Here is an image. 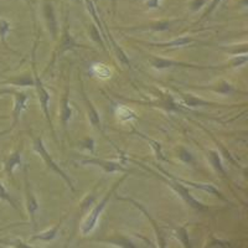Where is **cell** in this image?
Instances as JSON below:
<instances>
[{"mask_svg": "<svg viewBox=\"0 0 248 248\" xmlns=\"http://www.w3.org/2000/svg\"><path fill=\"white\" fill-rule=\"evenodd\" d=\"M127 161H133V163L138 164V165H140V167L143 168L144 170H147L148 172H150V174H153L154 176H156L158 179H160L161 181H164V183L167 184L169 187H171V189L174 190V191L176 192L179 196H180L181 200H183L184 202L186 203V205H189L190 207H192L194 210H198V211H203V210H207V207H206V206L203 205L202 202H200L198 199H195L194 196H192L191 192H190V190L187 189V187H186L184 184H181L180 181H178L175 178H172V175L170 174V172H168L165 169H163L160 165H158V169L160 170V171L163 172L164 175L159 174V172H155L154 170H152V169H149L148 167H145L144 164L139 163V161L133 160V159L127 158Z\"/></svg>", "mask_w": 248, "mask_h": 248, "instance_id": "1", "label": "cell"}, {"mask_svg": "<svg viewBox=\"0 0 248 248\" xmlns=\"http://www.w3.org/2000/svg\"><path fill=\"white\" fill-rule=\"evenodd\" d=\"M128 176V172H123V175H122V178L118 179V180L116 181V183L113 184V186L110 187L109 190H108L107 194L103 196V199H102L101 201H99L98 203H96V206L93 207L92 211L90 212V214L87 215V217H86L85 222H83V225H82L81 227V232L82 234H85V236H87V234H90L91 232L93 231V230L96 229L97 223H98V220L99 217H101L102 212H103V210L106 209V206H107V203L109 202L110 198H112V195L116 192V190L118 189L119 186L122 185V183H123L125 179H127Z\"/></svg>", "mask_w": 248, "mask_h": 248, "instance_id": "2", "label": "cell"}, {"mask_svg": "<svg viewBox=\"0 0 248 248\" xmlns=\"http://www.w3.org/2000/svg\"><path fill=\"white\" fill-rule=\"evenodd\" d=\"M36 44L37 41H35L34 45V51H32V72H34V87L36 88L37 92V98H39L40 106H41V110H43L44 116H45L46 121L50 124L51 132H52V137L56 139V133H55L54 125H52V121H51L50 117V92L47 91V88L44 86V82L41 79V77L39 76L36 70V63H35V50H36Z\"/></svg>", "mask_w": 248, "mask_h": 248, "instance_id": "3", "label": "cell"}, {"mask_svg": "<svg viewBox=\"0 0 248 248\" xmlns=\"http://www.w3.org/2000/svg\"><path fill=\"white\" fill-rule=\"evenodd\" d=\"M32 148H34V150L36 152V154L39 155L40 158L43 159L44 163L47 165V168H50L52 171L56 172L57 175H60V176H61V178L66 181V184L68 185V187L71 189V191H74V192L76 191V189H75V185H74V181L71 180L70 176H68V175L63 171V169H62L60 165H57L56 161L52 159L51 154L47 152V149H46V147H45V143H44L43 137L40 136V137H36V138H34Z\"/></svg>", "mask_w": 248, "mask_h": 248, "instance_id": "4", "label": "cell"}, {"mask_svg": "<svg viewBox=\"0 0 248 248\" xmlns=\"http://www.w3.org/2000/svg\"><path fill=\"white\" fill-rule=\"evenodd\" d=\"M75 48H90V47H88V46H85V45H81V44H78L76 40H75V37L71 35L70 25H68V16L66 15L65 25H63V31H62L61 41H60L59 46H57L56 51H55L54 57H52V61L50 62V65L47 66V68H46L45 72H47V71L50 70L52 66H54V63H55V61H56L57 57H60L61 55H63L65 52H67V51L75 50Z\"/></svg>", "mask_w": 248, "mask_h": 248, "instance_id": "5", "label": "cell"}, {"mask_svg": "<svg viewBox=\"0 0 248 248\" xmlns=\"http://www.w3.org/2000/svg\"><path fill=\"white\" fill-rule=\"evenodd\" d=\"M150 65L155 70H168V68H192V70H222V68L230 67L229 63L225 66H201L194 65V63H187L183 61H175L170 59H163V57H152L150 59Z\"/></svg>", "mask_w": 248, "mask_h": 248, "instance_id": "6", "label": "cell"}, {"mask_svg": "<svg viewBox=\"0 0 248 248\" xmlns=\"http://www.w3.org/2000/svg\"><path fill=\"white\" fill-rule=\"evenodd\" d=\"M1 93H10L14 97V108H13V122L10 128H8L4 132H0V136H4L6 133H10L17 127V124L20 122V116H21V113L24 110L28 109V101H29V96L26 92H23V91H4Z\"/></svg>", "mask_w": 248, "mask_h": 248, "instance_id": "7", "label": "cell"}, {"mask_svg": "<svg viewBox=\"0 0 248 248\" xmlns=\"http://www.w3.org/2000/svg\"><path fill=\"white\" fill-rule=\"evenodd\" d=\"M24 181H25V201H26V210H28L29 218H30V222L34 227V230L37 229V212H39L40 205L39 201H37L36 196H35L34 191H32V187H31L30 180H29L28 175V168H24Z\"/></svg>", "mask_w": 248, "mask_h": 248, "instance_id": "8", "label": "cell"}, {"mask_svg": "<svg viewBox=\"0 0 248 248\" xmlns=\"http://www.w3.org/2000/svg\"><path fill=\"white\" fill-rule=\"evenodd\" d=\"M82 165H94V167L101 168L102 170L107 174H112V172H128L129 170L124 167L123 161H112L107 160V159L101 158H86L78 161Z\"/></svg>", "mask_w": 248, "mask_h": 248, "instance_id": "9", "label": "cell"}, {"mask_svg": "<svg viewBox=\"0 0 248 248\" xmlns=\"http://www.w3.org/2000/svg\"><path fill=\"white\" fill-rule=\"evenodd\" d=\"M117 200L128 201V202H130L132 205L136 206L137 209H138L139 211L144 215V216L147 217V220L149 221V222L153 225V227H154V231H155V233H156V237H158V245L160 246V247H165L167 242H165V238H164V234H163V232H161V229L159 227L158 222H156V221H155L154 218L152 217V215L149 214V211H148V210L144 207L143 203L138 202V201H136L134 199H132V198H127V196H125V198H123V196H117Z\"/></svg>", "mask_w": 248, "mask_h": 248, "instance_id": "10", "label": "cell"}, {"mask_svg": "<svg viewBox=\"0 0 248 248\" xmlns=\"http://www.w3.org/2000/svg\"><path fill=\"white\" fill-rule=\"evenodd\" d=\"M43 13L48 32H50L52 40L56 41L57 36H59V21H57L54 4L51 3V1H45L43 6Z\"/></svg>", "mask_w": 248, "mask_h": 248, "instance_id": "11", "label": "cell"}, {"mask_svg": "<svg viewBox=\"0 0 248 248\" xmlns=\"http://www.w3.org/2000/svg\"><path fill=\"white\" fill-rule=\"evenodd\" d=\"M181 20H160V21H153L147 25L133 26V28H125V31H154V32H161V31H168L174 25L180 23Z\"/></svg>", "mask_w": 248, "mask_h": 248, "instance_id": "12", "label": "cell"}, {"mask_svg": "<svg viewBox=\"0 0 248 248\" xmlns=\"http://www.w3.org/2000/svg\"><path fill=\"white\" fill-rule=\"evenodd\" d=\"M81 92H82V98H83V102H85V105H86L87 116H88V119H90L91 124H92L93 127L96 128L97 130L102 132L103 128H102V121H101V116H99V112L96 109V107L93 106L92 101H91V99L87 97V94H86L85 87H83V85H82V82H81Z\"/></svg>", "mask_w": 248, "mask_h": 248, "instance_id": "13", "label": "cell"}, {"mask_svg": "<svg viewBox=\"0 0 248 248\" xmlns=\"http://www.w3.org/2000/svg\"><path fill=\"white\" fill-rule=\"evenodd\" d=\"M181 103L187 108H196V107H205V106H210V107H220V103H215V102L206 101V99L196 97L190 93H180Z\"/></svg>", "mask_w": 248, "mask_h": 248, "instance_id": "14", "label": "cell"}, {"mask_svg": "<svg viewBox=\"0 0 248 248\" xmlns=\"http://www.w3.org/2000/svg\"><path fill=\"white\" fill-rule=\"evenodd\" d=\"M72 108L70 105V90L68 87H66L65 94L62 97L61 101V112H60V119H61L62 128L65 129V132H67V127L70 121L72 119Z\"/></svg>", "mask_w": 248, "mask_h": 248, "instance_id": "15", "label": "cell"}, {"mask_svg": "<svg viewBox=\"0 0 248 248\" xmlns=\"http://www.w3.org/2000/svg\"><path fill=\"white\" fill-rule=\"evenodd\" d=\"M65 218H66V216H63L61 218V220H60L59 222H57L56 225L54 226V227H51V229L46 230V231L40 232V233L34 234V236L31 237L30 240H29V242H35V241H43V242H50V241L55 240L57 234H59L60 229H61V226H62V222L65 221Z\"/></svg>", "mask_w": 248, "mask_h": 248, "instance_id": "16", "label": "cell"}, {"mask_svg": "<svg viewBox=\"0 0 248 248\" xmlns=\"http://www.w3.org/2000/svg\"><path fill=\"white\" fill-rule=\"evenodd\" d=\"M196 43V39L192 36H179L176 39L168 41V43H158V44H148L149 46L158 48H174V47H184V46L191 45Z\"/></svg>", "mask_w": 248, "mask_h": 248, "instance_id": "17", "label": "cell"}, {"mask_svg": "<svg viewBox=\"0 0 248 248\" xmlns=\"http://www.w3.org/2000/svg\"><path fill=\"white\" fill-rule=\"evenodd\" d=\"M23 163L21 160V149H16L9 155L8 159L4 163V171L8 175L9 179H13V174H14V170L16 169L17 167H20Z\"/></svg>", "mask_w": 248, "mask_h": 248, "instance_id": "18", "label": "cell"}, {"mask_svg": "<svg viewBox=\"0 0 248 248\" xmlns=\"http://www.w3.org/2000/svg\"><path fill=\"white\" fill-rule=\"evenodd\" d=\"M207 156H209L210 164H211L212 168L216 170V172H218V174H220L222 178L229 179V178H227V172H226L225 167H223L222 158H221L220 153L217 152V150H212L211 149V150H209V152H207Z\"/></svg>", "mask_w": 248, "mask_h": 248, "instance_id": "19", "label": "cell"}, {"mask_svg": "<svg viewBox=\"0 0 248 248\" xmlns=\"http://www.w3.org/2000/svg\"><path fill=\"white\" fill-rule=\"evenodd\" d=\"M133 133H136L137 136L140 137V138H143V139H145V140H147L148 143L150 144V147H152L153 152H154V155H155V158H156V160H158V161H169L167 158H165V156H164L163 148H161V144L159 143V141H156V140H154V139L149 138V137H147L145 134H143V133L137 132L136 129H133Z\"/></svg>", "mask_w": 248, "mask_h": 248, "instance_id": "20", "label": "cell"}, {"mask_svg": "<svg viewBox=\"0 0 248 248\" xmlns=\"http://www.w3.org/2000/svg\"><path fill=\"white\" fill-rule=\"evenodd\" d=\"M106 39H107L108 41H109L110 45L113 46V48H114V51H116L117 59H118L119 61H121L124 66H127V67H129V68L132 67V63H130L129 57H128L127 55H125V52H124V51L122 50L121 47H119V45L116 43V40L113 39L112 35L107 34V32H106Z\"/></svg>", "mask_w": 248, "mask_h": 248, "instance_id": "21", "label": "cell"}, {"mask_svg": "<svg viewBox=\"0 0 248 248\" xmlns=\"http://www.w3.org/2000/svg\"><path fill=\"white\" fill-rule=\"evenodd\" d=\"M1 85H12V86H34V76H31V74L24 75V76H17L14 78L6 79L4 82H0V86Z\"/></svg>", "mask_w": 248, "mask_h": 248, "instance_id": "22", "label": "cell"}, {"mask_svg": "<svg viewBox=\"0 0 248 248\" xmlns=\"http://www.w3.org/2000/svg\"><path fill=\"white\" fill-rule=\"evenodd\" d=\"M116 116L118 118V121L121 122H129L134 121V119H138V116L136 114V112H133L129 107L123 105L117 106Z\"/></svg>", "mask_w": 248, "mask_h": 248, "instance_id": "23", "label": "cell"}, {"mask_svg": "<svg viewBox=\"0 0 248 248\" xmlns=\"http://www.w3.org/2000/svg\"><path fill=\"white\" fill-rule=\"evenodd\" d=\"M102 242L109 243V245H114L118 246V247H124V248H136V243L133 242L132 240H129L128 237L124 236H116L112 237V238H108V240H101Z\"/></svg>", "mask_w": 248, "mask_h": 248, "instance_id": "24", "label": "cell"}, {"mask_svg": "<svg viewBox=\"0 0 248 248\" xmlns=\"http://www.w3.org/2000/svg\"><path fill=\"white\" fill-rule=\"evenodd\" d=\"M195 87V86H192ZM199 88V90H210L214 91L216 93H221V94H232V93L237 92L236 88L233 87L232 85H230L229 82H221L220 85L217 86H211V87H195Z\"/></svg>", "mask_w": 248, "mask_h": 248, "instance_id": "25", "label": "cell"}, {"mask_svg": "<svg viewBox=\"0 0 248 248\" xmlns=\"http://www.w3.org/2000/svg\"><path fill=\"white\" fill-rule=\"evenodd\" d=\"M174 234L175 237L180 241L181 245H183L184 247L186 248L192 247V243H191V240H190L189 232H187V227H186V225L181 226V227H176V229L174 230Z\"/></svg>", "mask_w": 248, "mask_h": 248, "instance_id": "26", "label": "cell"}, {"mask_svg": "<svg viewBox=\"0 0 248 248\" xmlns=\"http://www.w3.org/2000/svg\"><path fill=\"white\" fill-rule=\"evenodd\" d=\"M91 71H92V74L94 75V76H97L98 78H103V79L109 78L110 75H112V71H110L109 68L105 65V63H99V62H97V63H93L92 67H91Z\"/></svg>", "mask_w": 248, "mask_h": 248, "instance_id": "27", "label": "cell"}, {"mask_svg": "<svg viewBox=\"0 0 248 248\" xmlns=\"http://www.w3.org/2000/svg\"><path fill=\"white\" fill-rule=\"evenodd\" d=\"M10 23L5 19H0V43L3 44V46H5L6 48L10 50V47L8 46V43H6V36L9 35V32L12 31V28H10Z\"/></svg>", "mask_w": 248, "mask_h": 248, "instance_id": "28", "label": "cell"}, {"mask_svg": "<svg viewBox=\"0 0 248 248\" xmlns=\"http://www.w3.org/2000/svg\"><path fill=\"white\" fill-rule=\"evenodd\" d=\"M98 185L99 184H97V185L93 187L92 191H91L90 194L86 195V198L82 200V202H81V211L82 212L86 211L88 207H91V206L93 205V202H94V200H96V198H97L96 194H97V189H98Z\"/></svg>", "mask_w": 248, "mask_h": 248, "instance_id": "29", "label": "cell"}, {"mask_svg": "<svg viewBox=\"0 0 248 248\" xmlns=\"http://www.w3.org/2000/svg\"><path fill=\"white\" fill-rule=\"evenodd\" d=\"M0 200L5 201V202H8L9 205L12 206L13 209L15 210H19V207H17L16 205V201L13 199V196L8 192V190L5 189V186H4V184L0 181Z\"/></svg>", "mask_w": 248, "mask_h": 248, "instance_id": "30", "label": "cell"}, {"mask_svg": "<svg viewBox=\"0 0 248 248\" xmlns=\"http://www.w3.org/2000/svg\"><path fill=\"white\" fill-rule=\"evenodd\" d=\"M90 34L91 36H92V39L96 41L98 45H101L102 50L106 51V45H105V41H103V39H102V34L101 31H99V29L97 28L96 25H91L90 28Z\"/></svg>", "mask_w": 248, "mask_h": 248, "instance_id": "31", "label": "cell"}, {"mask_svg": "<svg viewBox=\"0 0 248 248\" xmlns=\"http://www.w3.org/2000/svg\"><path fill=\"white\" fill-rule=\"evenodd\" d=\"M79 145H81L83 149L88 150L91 154H94V149H96V141H94V139H93L92 137H86L85 139H82V140L79 141Z\"/></svg>", "mask_w": 248, "mask_h": 248, "instance_id": "32", "label": "cell"}, {"mask_svg": "<svg viewBox=\"0 0 248 248\" xmlns=\"http://www.w3.org/2000/svg\"><path fill=\"white\" fill-rule=\"evenodd\" d=\"M179 158L185 164H194V156L189 150L185 149L184 147L179 148Z\"/></svg>", "mask_w": 248, "mask_h": 248, "instance_id": "33", "label": "cell"}, {"mask_svg": "<svg viewBox=\"0 0 248 248\" xmlns=\"http://www.w3.org/2000/svg\"><path fill=\"white\" fill-rule=\"evenodd\" d=\"M220 1H221V0H212L211 4H210L209 8H207V10H206V12H205V14L202 15V19H201V20L207 19V17H209L210 15H211L212 13L215 12V9H216L217 6H218V4H220Z\"/></svg>", "mask_w": 248, "mask_h": 248, "instance_id": "34", "label": "cell"}, {"mask_svg": "<svg viewBox=\"0 0 248 248\" xmlns=\"http://www.w3.org/2000/svg\"><path fill=\"white\" fill-rule=\"evenodd\" d=\"M210 247H230L231 243L227 242V241H221V240H214L210 243Z\"/></svg>", "mask_w": 248, "mask_h": 248, "instance_id": "35", "label": "cell"}, {"mask_svg": "<svg viewBox=\"0 0 248 248\" xmlns=\"http://www.w3.org/2000/svg\"><path fill=\"white\" fill-rule=\"evenodd\" d=\"M206 0H192L191 3V10L192 12H196V10H199L200 8H202L203 5H205Z\"/></svg>", "mask_w": 248, "mask_h": 248, "instance_id": "36", "label": "cell"}, {"mask_svg": "<svg viewBox=\"0 0 248 248\" xmlns=\"http://www.w3.org/2000/svg\"><path fill=\"white\" fill-rule=\"evenodd\" d=\"M161 0H145V5L149 9H159L160 8Z\"/></svg>", "mask_w": 248, "mask_h": 248, "instance_id": "37", "label": "cell"}]
</instances>
